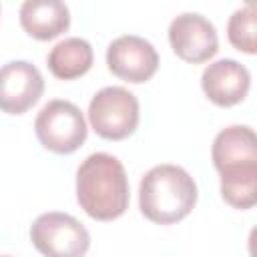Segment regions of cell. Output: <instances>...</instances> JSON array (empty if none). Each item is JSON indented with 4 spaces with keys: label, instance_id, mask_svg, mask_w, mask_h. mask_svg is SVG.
Segmentation results:
<instances>
[{
    "label": "cell",
    "instance_id": "cell-11",
    "mask_svg": "<svg viewBox=\"0 0 257 257\" xmlns=\"http://www.w3.org/2000/svg\"><path fill=\"white\" fill-rule=\"evenodd\" d=\"M20 26L36 40H52L70 26L68 6L60 0H26L20 6Z\"/></svg>",
    "mask_w": 257,
    "mask_h": 257
},
{
    "label": "cell",
    "instance_id": "cell-15",
    "mask_svg": "<svg viewBox=\"0 0 257 257\" xmlns=\"http://www.w3.org/2000/svg\"><path fill=\"white\" fill-rule=\"evenodd\" d=\"M4 257H10V255H4Z\"/></svg>",
    "mask_w": 257,
    "mask_h": 257
},
{
    "label": "cell",
    "instance_id": "cell-3",
    "mask_svg": "<svg viewBox=\"0 0 257 257\" xmlns=\"http://www.w3.org/2000/svg\"><path fill=\"white\" fill-rule=\"evenodd\" d=\"M139 205L141 213L153 223H177L197 205V185L183 167L157 165L141 181Z\"/></svg>",
    "mask_w": 257,
    "mask_h": 257
},
{
    "label": "cell",
    "instance_id": "cell-4",
    "mask_svg": "<svg viewBox=\"0 0 257 257\" xmlns=\"http://www.w3.org/2000/svg\"><path fill=\"white\" fill-rule=\"evenodd\" d=\"M34 133L44 149L56 155H70L84 145L88 128L74 102L54 98L40 108L34 120Z\"/></svg>",
    "mask_w": 257,
    "mask_h": 257
},
{
    "label": "cell",
    "instance_id": "cell-7",
    "mask_svg": "<svg viewBox=\"0 0 257 257\" xmlns=\"http://www.w3.org/2000/svg\"><path fill=\"white\" fill-rule=\"evenodd\" d=\"M169 42L173 52L191 64H201L213 58L219 50L215 26L197 12L179 14L169 26Z\"/></svg>",
    "mask_w": 257,
    "mask_h": 257
},
{
    "label": "cell",
    "instance_id": "cell-1",
    "mask_svg": "<svg viewBox=\"0 0 257 257\" xmlns=\"http://www.w3.org/2000/svg\"><path fill=\"white\" fill-rule=\"evenodd\" d=\"M211 159L221 175V197L235 209L257 205V133L245 124H231L217 133Z\"/></svg>",
    "mask_w": 257,
    "mask_h": 257
},
{
    "label": "cell",
    "instance_id": "cell-6",
    "mask_svg": "<svg viewBox=\"0 0 257 257\" xmlns=\"http://www.w3.org/2000/svg\"><path fill=\"white\" fill-rule=\"evenodd\" d=\"M30 241L44 257H84L90 247L86 227L68 213H44L30 225Z\"/></svg>",
    "mask_w": 257,
    "mask_h": 257
},
{
    "label": "cell",
    "instance_id": "cell-14",
    "mask_svg": "<svg viewBox=\"0 0 257 257\" xmlns=\"http://www.w3.org/2000/svg\"><path fill=\"white\" fill-rule=\"evenodd\" d=\"M247 247H249V255H251V257H257V225H255V227L251 229V233H249Z\"/></svg>",
    "mask_w": 257,
    "mask_h": 257
},
{
    "label": "cell",
    "instance_id": "cell-9",
    "mask_svg": "<svg viewBox=\"0 0 257 257\" xmlns=\"http://www.w3.org/2000/svg\"><path fill=\"white\" fill-rule=\"evenodd\" d=\"M44 92L40 70L28 60L6 62L0 70V106L6 114H24Z\"/></svg>",
    "mask_w": 257,
    "mask_h": 257
},
{
    "label": "cell",
    "instance_id": "cell-2",
    "mask_svg": "<svg viewBox=\"0 0 257 257\" xmlns=\"http://www.w3.org/2000/svg\"><path fill=\"white\" fill-rule=\"evenodd\" d=\"M128 179L122 163L108 153L88 155L76 171V201L96 221L118 219L128 209Z\"/></svg>",
    "mask_w": 257,
    "mask_h": 257
},
{
    "label": "cell",
    "instance_id": "cell-12",
    "mask_svg": "<svg viewBox=\"0 0 257 257\" xmlns=\"http://www.w3.org/2000/svg\"><path fill=\"white\" fill-rule=\"evenodd\" d=\"M94 52L84 38H64L48 54L46 62L50 72L60 80H74L86 74L92 66Z\"/></svg>",
    "mask_w": 257,
    "mask_h": 257
},
{
    "label": "cell",
    "instance_id": "cell-8",
    "mask_svg": "<svg viewBox=\"0 0 257 257\" xmlns=\"http://www.w3.org/2000/svg\"><path fill=\"white\" fill-rule=\"evenodd\" d=\"M108 70L133 84L147 82L159 68V54L155 46L135 34L114 38L106 48Z\"/></svg>",
    "mask_w": 257,
    "mask_h": 257
},
{
    "label": "cell",
    "instance_id": "cell-10",
    "mask_svg": "<svg viewBox=\"0 0 257 257\" xmlns=\"http://www.w3.org/2000/svg\"><path fill=\"white\" fill-rule=\"evenodd\" d=\"M201 88L213 104L229 108L247 96L251 88V74L241 62L233 58H221L203 70Z\"/></svg>",
    "mask_w": 257,
    "mask_h": 257
},
{
    "label": "cell",
    "instance_id": "cell-5",
    "mask_svg": "<svg viewBox=\"0 0 257 257\" xmlns=\"http://www.w3.org/2000/svg\"><path fill=\"white\" fill-rule=\"evenodd\" d=\"M88 120L98 137L122 141L139 124V100L124 86H104L88 104Z\"/></svg>",
    "mask_w": 257,
    "mask_h": 257
},
{
    "label": "cell",
    "instance_id": "cell-13",
    "mask_svg": "<svg viewBox=\"0 0 257 257\" xmlns=\"http://www.w3.org/2000/svg\"><path fill=\"white\" fill-rule=\"evenodd\" d=\"M227 38L239 52L257 54V4L247 2L231 14L227 22Z\"/></svg>",
    "mask_w": 257,
    "mask_h": 257
}]
</instances>
